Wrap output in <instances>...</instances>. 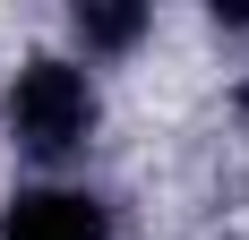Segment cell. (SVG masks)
<instances>
[{
    "label": "cell",
    "mask_w": 249,
    "mask_h": 240,
    "mask_svg": "<svg viewBox=\"0 0 249 240\" xmlns=\"http://www.w3.org/2000/svg\"><path fill=\"white\" fill-rule=\"evenodd\" d=\"M77 43L86 51H129L138 34H146V9H129V0H77Z\"/></svg>",
    "instance_id": "obj_3"
},
{
    "label": "cell",
    "mask_w": 249,
    "mask_h": 240,
    "mask_svg": "<svg viewBox=\"0 0 249 240\" xmlns=\"http://www.w3.org/2000/svg\"><path fill=\"white\" fill-rule=\"evenodd\" d=\"M0 120H9V137L35 154V163H69L77 146L95 137V77L77 69V60H26L9 77V95H0Z\"/></svg>",
    "instance_id": "obj_1"
},
{
    "label": "cell",
    "mask_w": 249,
    "mask_h": 240,
    "mask_svg": "<svg viewBox=\"0 0 249 240\" xmlns=\"http://www.w3.org/2000/svg\"><path fill=\"white\" fill-rule=\"evenodd\" d=\"M0 240H112V206L95 189H18Z\"/></svg>",
    "instance_id": "obj_2"
}]
</instances>
